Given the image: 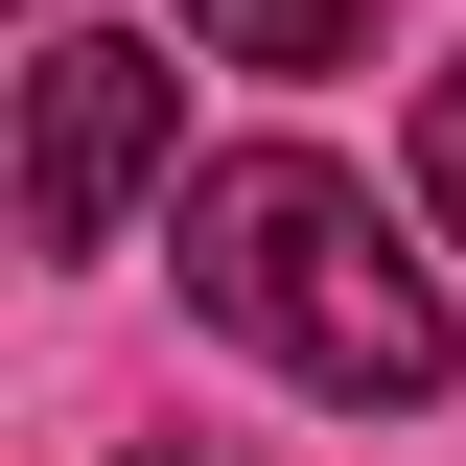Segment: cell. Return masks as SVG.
<instances>
[{
    "instance_id": "obj_2",
    "label": "cell",
    "mask_w": 466,
    "mask_h": 466,
    "mask_svg": "<svg viewBox=\"0 0 466 466\" xmlns=\"http://www.w3.org/2000/svg\"><path fill=\"white\" fill-rule=\"evenodd\" d=\"M164 140H187V70L116 47V24H70V47L24 70V233H47V257H94V233L164 187Z\"/></svg>"
},
{
    "instance_id": "obj_1",
    "label": "cell",
    "mask_w": 466,
    "mask_h": 466,
    "mask_svg": "<svg viewBox=\"0 0 466 466\" xmlns=\"http://www.w3.org/2000/svg\"><path fill=\"white\" fill-rule=\"evenodd\" d=\"M187 303H210L233 350H280L303 397H350V420L443 397V280H420L397 233H373V187L303 164V140H257V164L187 187Z\"/></svg>"
},
{
    "instance_id": "obj_4",
    "label": "cell",
    "mask_w": 466,
    "mask_h": 466,
    "mask_svg": "<svg viewBox=\"0 0 466 466\" xmlns=\"http://www.w3.org/2000/svg\"><path fill=\"white\" fill-rule=\"evenodd\" d=\"M420 210L466 233V70H420Z\"/></svg>"
},
{
    "instance_id": "obj_5",
    "label": "cell",
    "mask_w": 466,
    "mask_h": 466,
    "mask_svg": "<svg viewBox=\"0 0 466 466\" xmlns=\"http://www.w3.org/2000/svg\"><path fill=\"white\" fill-rule=\"evenodd\" d=\"M116 466H187V443H116Z\"/></svg>"
},
{
    "instance_id": "obj_3",
    "label": "cell",
    "mask_w": 466,
    "mask_h": 466,
    "mask_svg": "<svg viewBox=\"0 0 466 466\" xmlns=\"http://www.w3.org/2000/svg\"><path fill=\"white\" fill-rule=\"evenodd\" d=\"M187 47L280 70V94H327V70H373V0H187Z\"/></svg>"
}]
</instances>
